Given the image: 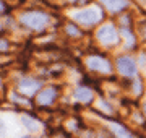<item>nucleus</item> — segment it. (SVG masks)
Segmentation results:
<instances>
[{"label":"nucleus","instance_id":"6e6552de","mask_svg":"<svg viewBox=\"0 0 146 138\" xmlns=\"http://www.w3.org/2000/svg\"><path fill=\"white\" fill-rule=\"evenodd\" d=\"M101 3L107 8L109 13L115 15V13H120L122 10H125L127 7H128V0H99Z\"/></svg>","mask_w":146,"mask_h":138},{"label":"nucleus","instance_id":"4468645a","mask_svg":"<svg viewBox=\"0 0 146 138\" xmlns=\"http://www.w3.org/2000/svg\"><path fill=\"white\" fill-rule=\"evenodd\" d=\"M141 90H143V81L140 78H136L135 83H133V93L135 94H141Z\"/></svg>","mask_w":146,"mask_h":138},{"label":"nucleus","instance_id":"20e7f679","mask_svg":"<svg viewBox=\"0 0 146 138\" xmlns=\"http://www.w3.org/2000/svg\"><path fill=\"white\" fill-rule=\"evenodd\" d=\"M86 67L93 72H99V73H110L112 72L110 62L101 55H89L86 58Z\"/></svg>","mask_w":146,"mask_h":138},{"label":"nucleus","instance_id":"39448f33","mask_svg":"<svg viewBox=\"0 0 146 138\" xmlns=\"http://www.w3.org/2000/svg\"><path fill=\"white\" fill-rule=\"evenodd\" d=\"M115 64H117V70H119L120 75H123L127 78L136 75V64H135V60L131 57H128V55H120V57H117Z\"/></svg>","mask_w":146,"mask_h":138},{"label":"nucleus","instance_id":"6ab92c4d","mask_svg":"<svg viewBox=\"0 0 146 138\" xmlns=\"http://www.w3.org/2000/svg\"><path fill=\"white\" fill-rule=\"evenodd\" d=\"M21 138H34V137H31V135H25V137H21Z\"/></svg>","mask_w":146,"mask_h":138},{"label":"nucleus","instance_id":"f257e3e1","mask_svg":"<svg viewBox=\"0 0 146 138\" xmlns=\"http://www.w3.org/2000/svg\"><path fill=\"white\" fill-rule=\"evenodd\" d=\"M49 20L50 16L44 13V11L39 10H31V11H25L20 15V23L23 26L29 28V29H34V31H41L49 25Z\"/></svg>","mask_w":146,"mask_h":138},{"label":"nucleus","instance_id":"9b49d317","mask_svg":"<svg viewBox=\"0 0 146 138\" xmlns=\"http://www.w3.org/2000/svg\"><path fill=\"white\" fill-rule=\"evenodd\" d=\"M21 122H23V125H25L29 132H37V130L41 128L39 122H37L34 117H31V115H21Z\"/></svg>","mask_w":146,"mask_h":138},{"label":"nucleus","instance_id":"aec40b11","mask_svg":"<svg viewBox=\"0 0 146 138\" xmlns=\"http://www.w3.org/2000/svg\"><path fill=\"white\" fill-rule=\"evenodd\" d=\"M143 109H145V114H146V102H145V107H143Z\"/></svg>","mask_w":146,"mask_h":138},{"label":"nucleus","instance_id":"dca6fc26","mask_svg":"<svg viewBox=\"0 0 146 138\" xmlns=\"http://www.w3.org/2000/svg\"><path fill=\"white\" fill-rule=\"evenodd\" d=\"M99 107H102L104 111H110V106L106 101H99Z\"/></svg>","mask_w":146,"mask_h":138},{"label":"nucleus","instance_id":"9d476101","mask_svg":"<svg viewBox=\"0 0 146 138\" xmlns=\"http://www.w3.org/2000/svg\"><path fill=\"white\" fill-rule=\"evenodd\" d=\"M110 130L115 133V137H117V138H136L131 132H128L125 127H122V125L117 123V122L110 123Z\"/></svg>","mask_w":146,"mask_h":138},{"label":"nucleus","instance_id":"2eb2a0df","mask_svg":"<svg viewBox=\"0 0 146 138\" xmlns=\"http://www.w3.org/2000/svg\"><path fill=\"white\" fill-rule=\"evenodd\" d=\"M7 49H8V42L3 41V39H0V50H2V52H5Z\"/></svg>","mask_w":146,"mask_h":138},{"label":"nucleus","instance_id":"423d86ee","mask_svg":"<svg viewBox=\"0 0 146 138\" xmlns=\"http://www.w3.org/2000/svg\"><path fill=\"white\" fill-rule=\"evenodd\" d=\"M55 98H57V90L54 86H47L39 91V94L36 96V102L39 106H49L55 101Z\"/></svg>","mask_w":146,"mask_h":138},{"label":"nucleus","instance_id":"0eeeda50","mask_svg":"<svg viewBox=\"0 0 146 138\" xmlns=\"http://www.w3.org/2000/svg\"><path fill=\"white\" fill-rule=\"evenodd\" d=\"M41 85H42L41 80H36V78H23L18 83V88H20L21 93L31 96V94H36V91L41 88Z\"/></svg>","mask_w":146,"mask_h":138},{"label":"nucleus","instance_id":"f8f14e48","mask_svg":"<svg viewBox=\"0 0 146 138\" xmlns=\"http://www.w3.org/2000/svg\"><path fill=\"white\" fill-rule=\"evenodd\" d=\"M122 33L125 34L127 47H128V49H131L133 46H135V37H133V34H131V33H130V29H128V28H125V26L122 28Z\"/></svg>","mask_w":146,"mask_h":138},{"label":"nucleus","instance_id":"1a4fd4ad","mask_svg":"<svg viewBox=\"0 0 146 138\" xmlns=\"http://www.w3.org/2000/svg\"><path fill=\"white\" fill-rule=\"evenodd\" d=\"M75 99L81 102H91L93 101V91L89 90L88 86H80L75 91Z\"/></svg>","mask_w":146,"mask_h":138},{"label":"nucleus","instance_id":"f3484780","mask_svg":"<svg viewBox=\"0 0 146 138\" xmlns=\"http://www.w3.org/2000/svg\"><path fill=\"white\" fill-rule=\"evenodd\" d=\"M68 2H72V3H78V5H83V3L88 2V0H68Z\"/></svg>","mask_w":146,"mask_h":138},{"label":"nucleus","instance_id":"a211bd4d","mask_svg":"<svg viewBox=\"0 0 146 138\" xmlns=\"http://www.w3.org/2000/svg\"><path fill=\"white\" fill-rule=\"evenodd\" d=\"M5 11H7L5 5H3V3H2V2H0V15H3V13H5Z\"/></svg>","mask_w":146,"mask_h":138},{"label":"nucleus","instance_id":"7ed1b4c3","mask_svg":"<svg viewBox=\"0 0 146 138\" xmlns=\"http://www.w3.org/2000/svg\"><path fill=\"white\" fill-rule=\"evenodd\" d=\"M96 37L102 46H112V44H117L119 42V31L117 28L112 25V23H107L104 26H101L96 33Z\"/></svg>","mask_w":146,"mask_h":138},{"label":"nucleus","instance_id":"ddd939ff","mask_svg":"<svg viewBox=\"0 0 146 138\" xmlns=\"http://www.w3.org/2000/svg\"><path fill=\"white\" fill-rule=\"evenodd\" d=\"M67 33L70 34V36H81V31H80L75 25H72V23H68L67 25Z\"/></svg>","mask_w":146,"mask_h":138},{"label":"nucleus","instance_id":"f03ea898","mask_svg":"<svg viewBox=\"0 0 146 138\" xmlns=\"http://www.w3.org/2000/svg\"><path fill=\"white\" fill-rule=\"evenodd\" d=\"M73 18H75V21L81 23L86 28L94 26L96 23H99L102 20V8H99V7H89V8H84V10H80L76 13H73Z\"/></svg>","mask_w":146,"mask_h":138}]
</instances>
